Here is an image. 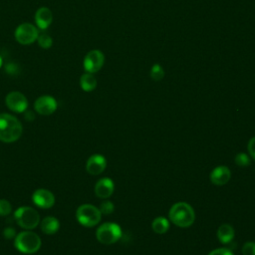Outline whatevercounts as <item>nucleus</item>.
Returning a JSON list of instances; mask_svg holds the SVG:
<instances>
[{
	"instance_id": "nucleus-1",
	"label": "nucleus",
	"mask_w": 255,
	"mask_h": 255,
	"mask_svg": "<svg viewBox=\"0 0 255 255\" xmlns=\"http://www.w3.org/2000/svg\"><path fill=\"white\" fill-rule=\"evenodd\" d=\"M22 124L12 115L0 114V140L13 142L22 134Z\"/></svg>"
},
{
	"instance_id": "nucleus-2",
	"label": "nucleus",
	"mask_w": 255,
	"mask_h": 255,
	"mask_svg": "<svg viewBox=\"0 0 255 255\" xmlns=\"http://www.w3.org/2000/svg\"><path fill=\"white\" fill-rule=\"evenodd\" d=\"M169 220L178 227H189L195 220V212L187 202H176L169 209Z\"/></svg>"
},
{
	"instance_id": "nucleus-3",
	"label": "nucleus",
	"mask_w": 255,
	"mask_h": 255,
	"mask_svg": "<svg viewBox=\"0 0 255 255\" xmlns=\"http://www.w3.org/2000/svg\"><path fill=\"white\" fill-rule=\"evenodd\" d=\"M14 246L24 254L36 253L41 247V238L32 231H23L15 236Z\"/></svg>"
},
{
	"instance_id": "nucleus-4",
	"label": "nucleus",
	"mask_w": 255,
	"mask_h": 255,
	"mask_svg": "<svg viewBox=\"0 0 255 255\" xmlns=\"http://www.w3.org/2000/svg\"><path fill=\"white\" fill-rule=\"evenodd\" d=\"M14 218L17 224L24 229H34L40 222L38 211L29 206L19 207L14 213Z\"/></svg>"
},
{
	"instance_id": "nucleus-5",
	"label": "nucleus",
	"mask_w": 255,
	"mask_h": 255,
	"mask_svg": "<svg viewBox=\"0 0 255 255\" xmlns=\"http://www.w3.org/2000/svg\"><path fill=\"white\" fill-rule=\"evenodd\" d=\"M76 217L83 226L93 227L101 221L102 213L98 207L92 204H83L77 209Z\"/></svg>"
},
{
	"instance_id": "nucleus-6",
	"label": "nucleus",
	"mask_w": 255,
	"mask_h": 255,
	"mask_svg": "<svg viewBox=\"0 0 255 255\" xmlns=\"http://www.w3.org/2000/svg\"><path fill=\"white\" fill-rule=\"evenodd\" d=\"M96 237L103 244H114L122 237V229L117 223L106 222L97 229Z\"/></svg>"
},
{
	"instance_id": "nucleus-7",
	"label": "nucleus",
	"mask_w": 255,
	"mask_h": 255,
	"mask_svg": "<svg viewBox=\"0 0 255 255\" xmlns=\"http://www.w3.org/2000/svg\"><path fill=\"white\" fill-rule=\"evenodd\" d=\"M14 35L18 43L22 45H29L37 40L39 31L38 28L31 23H22L16 28Z\"/></svg>"
},
{
	"instance_id": "nucleus-8",
	"label": "nucleus",
	"mask_w": 255,
	"mask_h": 255,
	"mask_svg": "<svg viewBox=\"0 0 255 255\" xmlns=\"http://www.w3.org/2000/svg\"><path fill=\"white\" fill-rule=\"evenodd\" d=\"M105 63V56L100 50L90 51L84 59V69L88 73H97L99 72Z\"/></svg>"
},
{
	"instance_id": "nucleus-9",
	"label": "nucleus",
	"mask_w": 255,
	"mask_h": 255,
	"mask_svg": "<svg viewBox=\"0 0 255 255\" xmlns=\"http://www.w3.org/2000/svg\"><path fill=\"white\" fill-rule=\"evenodd\" d=\"M6 106L13 112L23 113L28 108L27 98L20 92H11L6 96Z\"/></svg>"
},
{
	"instance_id": "nucleus-10",
	"label": "nucleus",
	"mask_w": 255,
	"mask_h": 255,
	"mask_svg": "<svg viewBox=\"0 0 255 255\" xmlns=\"http://www.w3.org/2000/svg\"><path fill=\"white\" fill-rule=\"evenodd\" d=\"M57 101L52 96H41L34 104L35 111L42 116L52 115L57 110Z\"/></svg>"
},
{
	"instance_id": "nucleus-11",
	"label": "nucleus",
	"mask_w": 255,
	"mask_h": 255,
	"mask_svg": "<svg viewBox=\"0 0 255 255\" xmlns=\"http://www.w3.org/2000/svg\"><path fill=\"white\" fill-rule=\"evenodd\" d=\"M32 200L33 202L40 208H50L54 205L55 203V196L54 194L44 188H39L35 190V192L32 195Z\"/></svg>"
},
{
	"instance_id": "nucleus-12",
	"label": "nucleus",
	"mask_w": 255,
	"mask_h": 255,
	"mask_svg": "<svg viewBox=\"0 0 255 255\" xmlns=\"http://www.w3.org/2000/svg\"><path fill=\"white\" fill-rule=\"evenodd\" d=\"M107 166V160L102 154H93L91 155L86 163V169L90 174L98 175L102 173Z\"/></svg>"
},
{
	"instance_id": "nucleus-13",
	"label": "nucleus",
	"mask_w": 255,
	"mask_h": 255,
	"mask_svg": "<svg viewBox=\"0 0 255 255\" xmlns=\"http://www.w3.org/2000/svg\"><path fill=\"white\" fill-rule=\"evenodd\" d=\"M115 189L114 181L109 177H103L95 185V193L100 198L110 197Z\"/></svg>"
},
{
	"instance_id": "nucleus-14",
	"label": "nucleus",
	"mask_w": 255,
	"mask_h": 255,
	"mask_svg": "<svg viewBox=\"0 0 255 255\" xmlns=\"http://www.w3.org/2000/svg\"><path fill=\"white\" fill-rule=\"evenodd\" d=\"M231 177L230 169L225 165H220L215 167L210 173V180L215 185L226 184Z\"/></svg>"
},
{
	"instance_id": "nucleus-15",
	"label": "nucleus",
	"mask_w": 255,
	"mask_h": 255,
	"mask_svg": "<svg viewBox=\"0 0 255 255\" xmlns=\"http://www.w3.org/2000/svg\"><path fill=\"white\" fill-rule=\"evenodd\" d=\"M53 21L52 11L48 7H40L35 13V23L41 30L47 29Z\"/></svg>"
},
{
	"instance_id": "nucleus-16",
	"label": "nucleus",
	"mask_w": 255,
	"mask_h": 255,
	"mask_svg": "<svg viewBox=\"0 0 255 255\" xmlns=\"http://www.w3.org/2000/svg\"><path fill=\"white\" fill-rule=\"evenodd\" d=\"M60 228V222L56 217L47 216L41 221V229L45 234H55Z\"/></svg>"
},
{
	"instance_id": "nucleus-17",
	"label": "nucleus",
	"mask_w": 255,
	"mask_h": 255,
	"mask_svg": "<svg viewBox=\"0 0 255 255\" xmlns=\"http://www.w3.org/2000/svg\"><path fill=\"white\" fill-rule=\"evenodd\" d=\"M234 229L230 224H222L217 230V238L222 244L230 243L234 238Z\"/></svg>"
},
{
	"instance_id": "nucleus-18",
	"label": "nucleus",
	"mask_w": 255,
	"mask_h": 255,
	"mask_svg": "<svg viewBox=\"0 0 255 255\" xmlns=\"http://www.w3.org/2000/svg\"><path fill=\"white\" fill-rule=\"evenodd\" d=\"M80 86L85 92H92L97 87V80L92 73H85L80 78Z\"/></svg>"
},
{
	"instance_id": "nucleus-19",
	"label": "nucleus",
	"mask_w": 255,
	"mask_h": 255,
	"mask_svg": "<svg viewBox=\"0 0 255 255\" xmlns=\"http://www.w3.org/2000/svg\"><path fill=\"white\" fill-rule=\"evenodd\" d=\"M151 228L155 233L163 234L169 228V221L163 216H158L153 219L151 223Z\"/></svg>"
},
{
	"instance_id": "nucleus-20",
	"label": "nucleus",
	"mask_w": 255,
	"mask_h": 255,
	"mask_svg": "<svg viewBox=\"0 0 255 255\" xmlns=\"http://www.w3.org/2000/svg\"><path fill=\"white\" fill-rule=\"evenodd\" d=\"M150 78L153 81H160L164 77V70L159 64H153L149 72Z\"/></svg>"
},
{
	"instance_id": "nucleus-21",
	"label": "nucleus",
	"mask_w": 255,
	"mask_h": 255,
	"mask_svg": "<svg viewBox=\"0 0 255 255\" xmlns=\"http://www.w3.org/2000/svg\"><path fill=\"white\" fill-rule=\"evenodd\" d=\"M37 41H38V44L41 48L43 49H49L52 47L53 45V40L51 38V36H49L48 34L46 33H42V34H39L38 38H37Z\"/></svg>"
},
{
	"instance_id": "nucleus-22",
	"label": "nucleus",
	"mask_w": 255,
	"mask_h": 255,
	"mask_svg": "<svg viewBox=\"0 0 255 255\" xmlns=\"http://www.w3.org/2000/svg\"><path fill=\"white\" fill-rule=\"evenodd\" d=\"M100 211L102 214H105V215H108V214H111L113 213L114 209H115V206L113 204L112 201L110 200H105L101 203V206H100Z\"/></svg>"
},
{
	"instance_id": "nucleus-23",
	"label": "nucleus",
	"mask_w": 255,
	"mask_h": 255,
	"mask_svg": "<svg viewBox=\"0 0 255 255\" xmlns=\"http://www.w3.org/2000/svg\"><path fill=\"white\" fill-rule=\"evenodd\" d=\"M12 211L10 202L6 199H0V216H6Z\"/></svg>"
},
{
	"instance_id": "nucleus-24",
	"label": "nucleus",
	"mask_w": 255,
	"mask_h": 255,
	"mask_svg": "<svg viewBox=\"0 0 255 255\" xmlns=\"http://www.w3.org/2000/svg\"><path fill=\"white\" fill-rule=\"evenodd\" d=\"M235 162L239 166H247L250 163V157L246 153L240 152L235 156Z\"/></svg>"
},
{
	"instance_id": "nucleus-25",
	"label": "nucleus",
	"mask_w": 255,
	"mask_h": 255,
	"mask_svg": "<svg viewBox=\"0 0 255 255\" xmlns=\"http://www.w3.org/2000/svg\"><path fill=\"white\" fill-rule=\"evenodd\" d=\"M243 255H255V242L248 241L242 247Z\"/></svg>"
},
{
	"instance_id": "nucleus-26",
	"label": "nucleus",
	"mask_w": 255,
	"mask_h": 255,
	"mask_svg": "<svg viewBox=\"0 0 255 255\" xmlns=\"http://www.w3.org/2000/svg\"><path fill=\"white\" fill-rule=\"evenodd\" d=\"M208 255H234V254L232 253L231 250L221 247V248H216V249L212 250L211 252L208 253Z\"/></svg>"
},
{
	"instance_id": "nucleus-27",
	"label": "nucleus",
	"mask_w": 255,
	"mask_h": 255,
	"mask_svg": "<svg viewBox=\"0 0 255 255\" xmlns=\"http://www.w3.org/2000/svg\"><path fill=\"white\" fill-rule=\"evenodd\" d=\"M247 149H248V152L251 155V157L253 159H255V136L250 138V140L248 141Z\"/></svg>"
},
{
	"instance_id": "nucleus-28",
	"label": "nucleus",
	"mask_w": 255,
	"mask_h": 255,
	"mask_svg": "<svg viewBox=\"0 0 255 255\" xmlns=\"http://www.w3.org/2000/svg\"><path fill=\"white\" fill-rule=\"evenodd\" d=\"M3 235L6 239H12L16 236V231L13 227H6L3 231Z\"/></svg>"
},
{
	"instance_id": "nucleus-29",
	"label": "nucleus",
	"mask_w": 255,
	"mask_h": 255,
	"mask_svg": "<svg viewBox=\"0 0 255 255\" xmlns=\"http://www.w3.org/2000/svg\"><path fill=\"white\" fill-rule=\"evenodd\" d=\"M2 64H3V60H2V58H1V56H0V68H1Z\"/></svg>"
}]
</instances>
